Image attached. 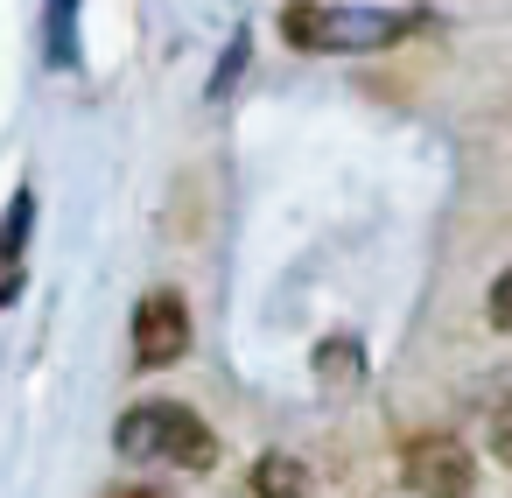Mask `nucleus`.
I'll return each mask as SVG.
<instances>
[{
    "instance_id": "2",
    "label": "nucleus",
    "mask_w": 512,
    "mask_h": 498,
    "mask_svg": "<svg viewBox=\"0 0 512 498\" xmlns=\"http://www.w3.org/2000/svg\"><path fill=\"white\" fill-rule=\"evenodd\" d=\"M414 29L407 8H316V0H295L281 15V36L309 57H365V50H386Z\"/></svg>"
},
{
    "instance_id": "4",
    "label": "nucleus",
    "mask_w": 512,
    "mask_h": 498,
    "mask_svg": "<svg viewBox=\"0 0 512 498\" xmlns=\"http://www.w3.org/2000/svg\"><path fill=\"white\" fill-rule=\"evenodd\" d=\"M183 351H190V302L176 288H148L134 309V365L155 372V365H176Z\"/></svg>"
},
{
    "instance_id": "7",
    "label": "nucleus",
    "mask_w": 512,
    "mask_h": 498,
    "mask_svg": "<svg viewBox=\"0 0 512 498\" xmlns=\"http://www.w3.org/2000/svg\"><path fill=\"white\" fill-rule=\"evenodd\" d=\"M71 22H78V0H50V64H57V71L78 64V36H71Z\"/></svg>"
},
{
    "instance_id": "5",
    "label": "nucleus",
    "mask_w": 512,
    "mask_h": 498,
    "mask_svg": "<svg viewBox=\"0 0 512 498\" xmlns=\"http://www.w3.org/2000/svg\"><path fill=\"white\" fill-rule=\"evenodd\" d=\"M29 225H36V190H15L8 197V218H0V274H15V260L29 246Z\"/></svg>"
},
{
    "instance_id": "1",
    "label": "nucleus",
    "mask_w": 512,
    "mask_h": 498,
    "mask_svg": "<svg viewBox=\"0 0 512 498\" xmlns=\"http://www.w3.org/2000/svg\"><path fill=\"white\" fill-rule=\"evenodd\" d=\"M113 449L127 463H176V470H211L218 463V435L197 407L183 400H141L120 414L113 428Z\"/></svg>"
},
{
    "instance_id": "6",
    "label": "nucleus",
    "mask_w": 512,
    "mask_h": 498,
    "mask_svg": "<svg viewBox=\"0 0 512 498\" xmlns=\"http://www.w3.org/2000/svg\"><path fill=\"white\" fill-rule=\"evenodd\" d=\"M253 498H309V477L295 456H260L253 463Z\"/></svg>"
},
{
    "instance_id": "9",
    "label": "nucleus",
    "mask_w": 512,
    "mask_h": 498,
    "mask_svg": "<svg viewBox=\"0 0 512 498\" xmlns=\"http://www.w3.org/2000/svg\"><path fill=\"white\" fill-rule=\"evenodd\" d=\"M246 71V36H232V50H225V64H218V78H211V99L218 92H232V78Z\"/></svg>"
},
{
    "instance_id": "3",
    "label": "nucleus",
    "mask_w": 512,
    "mask_h": 498,
    "mask_svg": "<svg viewBox=\"0 0 512 498\" xmlns=\"http://www.w3.org/2000/svg\"><path fill=\"white\" fill-rule=\"evenodd\" d=\"M400 477H407L414 498H470L477 463H470V449L456 435H414L400 449Z\"/></svg>"
},
{
    "instance_id": "11",
    "label": "nucleus",
    "mask_w": 512,
    "mask_h": 498,
    "mask_svg": "<svg viewBox=\"0 0 512 498\" xmlns=\"http://www.w3.org/2000/svg\"><path fill=\"white\" fill-rule=\"evenodd\" d=\"M113 498H162L155 484H127V491H113Z\"/></svg>"
},
{
    "instance_id": "8",
    "label": "nucleus",
    "mask_w": 512,
    "mask_h": 498,
    "mask_svg": "<svg viewBox=\"0 0 512 498\" xmlns=\"http://www.w3.org/2000/svg\"><path fill=\"white\" fill-rule=\"evenodd\" d=\"M484 309H491V330H505L512 337V267L491 281V295H484Z\"/></svg>"
},
{
    "instance_id": "10",
    "label": "nucleus",
    "mask_w": 512,
    "mask_h": 498,
    "mask_svg": "<svg viewBox=\"0 0 512 498\" xmlns=\"http://www.w3.org/2000/svg\"><path fill=\"white\" fill-rule=\"evenodd\" d=\"M491 456H498V463H512V407H505V414H498V428H491Z\"/></svg>"
}]
</instances>
